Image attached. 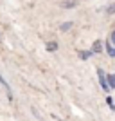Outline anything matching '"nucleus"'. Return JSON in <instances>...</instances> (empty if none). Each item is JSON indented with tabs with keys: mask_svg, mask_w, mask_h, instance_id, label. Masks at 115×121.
<instances>
[{
	"mask_svg": "<svg viewBox=\"0 0 115 121\" xmlns=\"http://www.w3.org/2000/svg\"><path fill=\"white\" fill-rule=\"evenodd\" d=\"M90 54H94V52H86V51H83V52H79V56H81V60H88V58H90Z\"/></svg>",
	"mask_w": 115,
	"mask_h": 121,
	"instance_id": "obj_6",
	"label": "nucleus"
},
{
	"mask_svg": "<svg viewBox=\"0 0 115 121\" xmlns=\"http://www.w3.org/2000/svg\"><path fill=\"white\" fill-rule=\"evenodd\" d=\"M106 80H110V87H111V89H115V74H110Z\"/></svg>",
	"mask_w": 115,
	"mask_h": 121,
	"instance_id": "obj_7",
	"label": "nucleus"
},
{
	"mask_svg": "<svg viewBox=\"0 0 115 121\" xmlns=\"http://www.w3.org/2000/svg\"><path fill=\"white\" fill-rule=\"evenodd\" d=\"M110 42H111V43H115V31L111 33V36H110Z\"/></svg>",
	"mask_w": 115,
	"mask_h": 121,
	"instance_id": "obj_11",
	"label": "nucleus"
},
{
	"mask_svg": "<svg viewBox=\"0 0 115 121\" xmlns=\"http://www.w3.org/2000/svg\"><path fill=\"white\" fill-rule=\"evenodd\" d=\"M101 51H103V43H101L99 40L94 42V45H92V52H94V54H97V52H101Z\"/></svg>",
	"mask_w": 115,
	"mask_h": 121,
	"instance_id": "obj_2",
	"label": "nucleus"
},
{
	"mask_svg": "<svg viewBox=\"0 0 115 121\" xmlns=\"http://www.w3.org/2000/svg\"><path fill=\"white\" fill-rule=\"evenodd\" d=\"M106 51H108V54H110L111 58H115V47H111L110 43H106Z\"/></svg>",
	"mask_w": 115,
	"mask_h": 121,
	"instance_id": "obj_5",
	"label": "nucleus"
},
{
	"mask_svg": "<svg viewBox=\"0 0 115 121\" xmlns=\"http://www.w3.org/2000/svg\"><path fill=\"white\" fill-rule=\"evenodd\" d=\"M56 49H58V43H56V42H49V43H47V51H50V52H54Z\"/></svg>",
	"mask_w": 115,
	"mask_h": 121,
	"instance_id": "obj_4",
	"label": "nucleus"
},
{
	"mask_svg": "<svg viewBox=\"0 0 115 121\" xmlns=\"http://www.w3.org/2000/svg\"><path fill=\"white\" fill-rule=\"evenodd\" d=\"M97 74H99V81H101V87H103L104 91H108V83H106V74H104V71H103V69H99V71H97Z\"/></svg>",
	"mask_w": 115,
	"mask_h": 121,
	"instance_id": "obj_1",
	"label": "nucleus"
},
{
	"mask_svg": "<svg viewBox=\"0 0 115 121\" xmlns=\"http://www.w3.org/2000/svg\"><path fill=\"white\" fill-rule=\"evenodd\" d=\"M0 83L5 87V91H7V94H9V98H11V87H9V83L4 80V76H2V74H0Z\"/></svg>",
	"mask_w": 115,
	"mask_h": 121,
	"instance_id": "obj_3",
	"label": "nucleus"
},
{
	"mask_svg": "<svg viewBox=\"0 0 115 121\" xmlns=\"http://www.w3.org/2000/svg\"><path fill=\"white\" fill-rule=\"evenodd\" d=\"M72 5H75L74 0H67V2H63V7H72Z\"/></svg>",
	"mask_w": 115,
	"mask_h": 121,
	"instance_id": "obj_8",
	"label": "nucleus"
},
{
	"mask_svg": "<svg viewBox=\"0 0 115 121\" xmlns=\"http://www.w3.org/2000/svg\"><path fill=\"white\" fill-rule=\"evenodd\" d=\"M70 27H72V22H67V24L61 25V31H67V29H70Z\"/></svg>",
	"mask_w": 115,
	"mask_h": 121,
	"instance_id": "obj_9",
	"label": "nucleus"
},
{
	"mask_svg": "<svg viewBox=\"0 0 115 121\" xmlns=\"http://www.w3.org/2000/svg\"><path fill=\"white\" fill-rule=\"evenodd\" d=\"M106 11H108L110 15H111V13H115V4H111V5H110V7H108V9H106Z\"/></svg>",
	"mask_w": 115,
	"mask_h": 121,
	"instance_id": "obj_10",
	"label": "nucleus"
}]
</instances>
